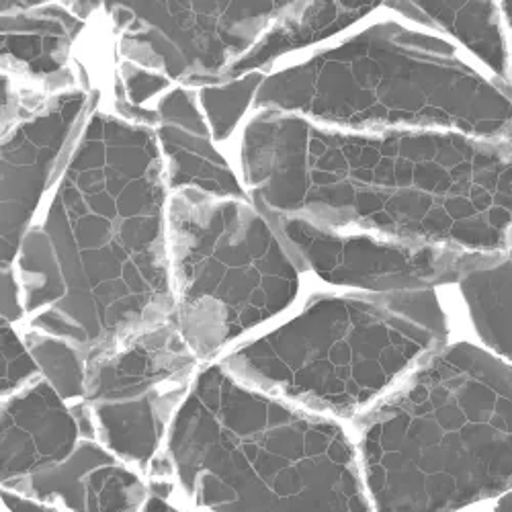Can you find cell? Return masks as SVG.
<instances>
[{
	"label": "cell",
	"instance_id": "obj_1",
	"mask_svg": "<svg viewBox=\"0 0 512 512\" xmlns=\"http://www.w3.org/2000/svg\"><path fill=\"white\" fill-rule=\"evenodd\" d=\"M240 168L252 203L320 228L478 254L512 244V144L357 134L256 111L242 130Z\"/></svg>",
	"mask_w": 512,
	"mask_h": 512
},
{
	"label": "cell",
	"instance_id": "obj_2",
	"mask_svg": "<svg viewBox=\"0 0 512 512\" xmlns=\"http://www.w3.org/2000/svg\"><path fill=\"white\" fill-rule=\"evenodd\" d=\"M168 197L152 127L101 101L19 250L23 326L91 357L173 318Z\"/></svg>",
	"mask_w": 512,
	"mask_h": 512
},
{
	"label": "cell",
	"instance_id": "obj_3",
	"mask_svg": "<svg viewBox=\"0 0 512 512\" xmlns=\"http://www.w3.org/2000/svg\"><path fill=\"white\" fill-rule=\"evenodd\" d=\"M209 512H373L357 445L336 420L203 365L160 453Z\"/></svg>",
	"mask_w": 512,
	"mask_h": 512
},
{
	"label": "cell",
	"instance_id": "obj_4",
	"mask_svg": "<svg viewBox=\"0 0 512 512\" xmlns=\"http://www.w3.org/2000/svg\"><path fill=\"white\" fill-rule=\"evenodd\" d=\"M373 512H457L512 490V367L445 345L357 416Z\"/></svg>",
	"mask_w": 512,
	"mask_h": 512
},
{
	"label": "cell",
	"instance_id": "obj_5",
	"mask_svg": "<svg viewBox=\"0 0 512 512\" xmlns=\"http://www.w3.org/2000/svg\"><path fill=\"white\" fill-rule=\"evenodd\" d=\"M254 107L343 132H453L512 144V87L400 21L373 23L267 74Z\"/></svg>",
	"mask_w": 512,
	"mask_h": 512
},
{
	"label": "cell",
	"instance_id": "obj_6",
	"mask_svg": "<svg viewBox=\"0 0 512 512\" xmlns=\"http://www.w3.org/2000/svg\"><path fill=\"white\" fill-rule=\"evenodd\" d=\"M435 291L318 293L220 361L246 386L316 414L357 418L447 345Z\"/></svg>",
	"mask_w": 512,
	"mask_h": 512
},
{
	"label": "cell",
	"instance_id": "obj_7",
	"mask_svg": "<svg viewBox=\"0 0 512 512\" xmlns=\"http://www.w3.org/2000/svg\"><path fill=\"white\" fill-rule=\"evenodd\" d=\"M173 322L199 365L291 308L300 269L250 199L173 193L166 209Z\"/></svg>",
	"mask_w": 512,
	"mask_h": 512
},
{
	"label": "cell",
	"instance_id": "obj_8",
	"mask_svg": "<svg viewBox=\"0 0 512 512\" xmlns=\"http://www.w3.org/2000/svg\"><path fill=\"white\" fill-rule=\"evenodd\" d=\"M289 3H101L117 62L201 89L226 82V72L256 44Z\"/></svg>",
	"mask_w": 512,
	"mask_h": 512
},
{
	"label": "cell",
	"instance_id": "obj_9",
	"mask_svg": "<svg viewBox=\"0 0 512 512\" xmlns=\"http://www.w3.org/2000/svg\"><path fill=\"white\" fill-rule=\"evenodd\" d=\"M256 205V203H254ZM269 222L291 261L328 285L363 293L435 291L459 279L492 254L463 252L431 244L379 238L357 232H336L281 216L256 205Z\"/></svg>",
	"mask_w": 512,
	"mask_h": 512
},
{
	"label": "cell",
	"instance_id": "obj_10",
	"mask_svg": "<svg viewBox=\"0 0 512 512\" xmlns=\"http://www.w3.org/2000/svg\"><path fill=\"white\" fill-rule=\"evenodd\" d=\"M101 101V89L64 91L29 109L0 134V269H15L23 240L78 132Z\"/></svg>",
	"mask_w": 512,
	"mask_h": 512
},
{
	"label": "cell",
	"instance_id": "obj_11",
	"mask_svg": "<svg viewBox=\"0 0 512 512\" xmlns=\"http://www.w3.org/2000/svg\"><path fill=\"white\" fill-rule=\"evenodd\" d=\"M97 3H0V76L35 97L89 87L78 46Z\"/></svg>",
	"mask_w": 512,
	"mask_h": 512
},
{
	"label": "cell",
	"instance_id": "obj_12",
	"mask_svg": "<svg viewBox=\"0 0 512 512\" xmlns=\"http://www.w3.org/2000/svg\"><path fill=\"white\" fill-rule=\"evenodd\" d=\"M173 318L146 326L89 357L84 404L121 402L189 383L201 369Z\"/></svg>",
	"mask_w": 512,
	"mask_h": 512
},
{
	"label": "cell",
	"instance_id": "obj_13",
	"mask_svg": "<svg viewBox=\"0 0 512 512\" xmlns=\"http://www.w3.org/2000/svg\"><path fill=\"white\" fill-rule=\"evenodd\" d=\"M78 441L72 408L37 377L0 400V484L7 488L54 467Z\"/></svg>",
	"mask_w": 512,
	"mask_h": 512
},
{
	"label": "cell",
	"instance_id": "obj_14",
	"mask_svg": "<svg viewBox=\"0 0 512 512\" xmlns=\"http://www.w3.org/2000/svg\"><path fill=\"white\" fill-rule=\"evenodd\" d=\"M35 500H60L68 512H138L148 488L97 441H78L54 467L7 486Z\"/></svg>",
	"mask_w": 512,
	"mask_h": 512
},
{
	"label": "cell",
	"instance_id": "obj_15",
	"mask_svg": "<svg viewBox=\"0 0 512 512\" xmlns=\"http://www.w3.org/2000/svg\"><path fill=\"white\" fill-rule=\"evenodd\" d=\"M189 383L160 388L134 400L89 404L97 443L125 465L134 463L148 469L162 453L170 422L189 390Z\"/></svg>",
	"mask_w": 512,
	"mask_h": 512
},
{
	"label": "cell",
	"instance_id": "obj_16",
	"mask_svg": "<svg viewBox=\"0 0 512 512\" xmlns=\"http://www.w3.org/2000/svg\"><path fill=\"white\" fill-rule=\"evenodd\" d=\"M377 7V3H289L226 72V82L246 74H265L277 60L351 29Z\"/></svg>",
	"mask_w": 512,
	"mask_h": 512
},
{
	"label": "cell",
	"instance_id": "obj_17",
	"mask_svg": "<svg viewBox=\"0 0 512 512\" xmlns=\"http://www.w3.org/2000/svg\"><path fill=\"white\" fill-rule=\"evenodd\" d=\"M404 19L437 33H445L474 54L492 78L510 84V48L500 5L496 3H443V0H404L388 3Z\"/></svg>",
	"mask_w": 512,
	"mask_h": 512
},
{
	"label": "cell",
	"instance_id": "obj_18",
	"mask_svg": "<svg viewBox=\"0 0 512 512\" xmlns=\"http://www.w3.org/2000/svg\"><path fill=\"white\" fill-rule=\"evenodd\" d=\"M168 193H199L213 199H248L242 179L209 134L158 123L152 127Z\"/></svg>",
	"mask_w": 512,
	"mask_h": 512
},
{
	"label": "cell",
	"instance_id": "obj_19",
	"mask_svg": "<svg viewBox=\"0 0 512 512\" xmlns=\"http://www.w3.org/2000/svg\"><path fill=\"white\" fill-rule=\"evenodd\" d=\"M459 291L486 351L512 367V259L492 254L459 279Z\"/></svg>",
	"mask_w": 512,
	"mask_h": 512
},
{
	"label": "cell",
	"instance_id": "obj_20",
	"mask_svg": "<svg viewBox=\"0 0 512 512\" xmlns=\"http://www.w3.org/2000/svg\"><path fill=\"white\" fill-rule=\"evenodd\" d=\"M23 328L25 347L35 363L39 379L64 400L68 406L84 402V381H87L89 355L70 340L39 332L27 326Z\"/></svg>",
	"mask_w": 512,
	"mask_h": 512
},
{
	"label": "cell",
	"instance_id": "obj_21",
	"mask_svg": "<svg viewBox=\"0 0 512 512\" xmlns=\"http://www.w3.org/2000/svg\"><path fill=\"white\" fill-rule=\"evenodd\" d=\"M265 76L267 74H246L222 84L195 89L199 109L207 121L213 142L224 144L234 136L248 109L254 107L256 93H259Z\"/></svg>",
	"mask_w": 512,
	"mask_h": 512
},
{
	"label": "cell",
	"instance_id": "obj_22",
	"mask_svg": "<svg viewBox=\"0 0 512 512\" xmlns=\"http://www.w3.org/2000/svg\"><path fill=\"white\" fill-rule=\"evenodd\" d=\"M37 369L25 347L23 328L0 318V400L35 381Z\"/></svg>",
	"mask_w": 512,
	"mask_h": 512
},
{
	"label": "cell",
	"instance_id": "obj_23",
	"mask_svg": "<svg viewBox=\"0 0 512 512\" xmlns=\"http://www.w3.org/2000/svg\"><path fill=\"white\" fill-rule=\"evenodd\" d=\"M41 101L27 95L11 78L0 76V134Z\"/></svg>",
	"mask_w": 512,
	"mask_h": 512
},
{
	"label": "cell",
	"instance_id": "obj_24",
	"mask_svg": "<svg viewBox=\"0 0 512 512\" xmlns=\"http://www.w3.org/2000/svg\"><path fill=\"white\" fill-rule=\"evenodd\" d=\"M0 318L17 326L25 324L21 289L15 269H0Z\"/></svg>",
	"mask_w": 512,
	"mask_h": 512
},
{
	"label": "cell",
	"instance_id": "obj_25",
	"mask_svg": "<svg viewBox=\"0 0 512 512\" xmlns=\"http://www.w3.org/2000/svg\"><path fill=\"white\" fill-rule=\"evenodd\" d=\"M0 500L5 502V506L11 512H68V510H62V508H58V506H54L50 502L35 500V498L17 494V492L7 490V488L0 490Z\"/></svg>",
	"mask_w": 512,
	"mask_h": 512
},
{
	"label": "cell",
	"instance_id": "obj_26",
	"mask_svg": "<svg viewBox=\"0 0 512 512\" xmlns=\"http://www.w3.org/2000/svg\"><path fill=\"white\" fill-rule=\"evenodd\" d=\"M500 13H502V21H504V29L508 35V48H510V84H512V0L510 3H502L500 5Z\"/></svg>",
	"mask_w": 512,
	"mask_h": 512
},
{
	"label": "cell",
	"instance_id": "obj_27",
	"mask_svg": "<svg viewBox=\"0 0 512 512\" xmlns=\"http://www.w3.org/2000/svg\"><path fill=\"white\" fill-rule=\"evenodd\" d=\"M142 512H179V510L170 506L166 502V498H158V496L148 494V498H146V502L142 506Z\"/></svg>",
	"mask_w": 512,
	"mask_h": 512
},
{
	"label": "cell",
	"instance_id": "obj_28",
	"mask_svg": "<svg viewBox=\"0 0 512 512\" xmlns=\"http://www.w3.org/2000/svg\"><path fill=\"white\" fill-rule=\"evenodd\" d=\"M494 512H512V490L506 492L504 496H500V502L496 504Z\"/></svg>",
	"mask_w": 512,
	"mask_h": 512
},
{
	"label": "cell",
	"instance_id": "obj_29",
	"mask_svg": "<svg viewBox=\"0 0 512 512\" xmlns=\"http://www.w3.org/2000/svg\"><path fill=\"white\" fill-rule=\"evenodd\" d=\"M506 254H508V256H510V259H512V244H510V250H508V252H506Z\"/></svg>",
	"mask_w": 512,
	"mask_h": 512
}]
</instances>
